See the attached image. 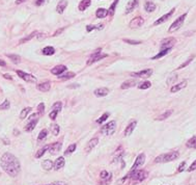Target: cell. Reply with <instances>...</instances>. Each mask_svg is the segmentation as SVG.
I'll return each instance as SVG.
<instances>
[{"label":"cell","instance_id":"obj_9","mask_svg":"<svg viewBox=\"0 0 196 185\" xmlns=\"http://www.w3.org/2000/svg\"><path fill=\"white\" fill-rule=\"evenodd\" d=\"M152 74V69H146V70H142L140 72H134L131 75L134 76V77H138V78H147L149 77Z\"/></svg>","mask_w":196,"mask_h":185},{"label":"cell","instance_id":"obj_2","mask_svg":"<svg viewBox=\"0 0 196 185\" xmlns=\"http://www.w3.org/2000/svg\"><path fill=\"white\" fill-rule=\"evenodd\" d=\"M178 156H180V153H178V151H172V152H169V153L162 154V155L158 156V157L155 159V162H157V163H164V162L173 161V160L178 159Z\"/></svg>","mask_w":196,"mask_h":185},{"label":"cell","instance_id":"obj_29","mask_svg":"<svg viewBox=\"0 0 196 185\" xmlns=\"http://www.w3.org/2000/svg\"><path fill=\"white\" fill-rule=\"evenodd\" d=\"M42 166L44 167V169H46V171H50V169H52V167L54 166V164L50 159H47V160H45V161H43Z\"/></svg>","mask_w":196,"mask_h":185},{"label":"cell","instance_id":"obj_59","mask_svg":"<svg viewBox=\"0 0 196 185\" xmlns=\"http://www.w3.org/2000/svg\"><path fill=\"white\" fill-rule=\"evenodd\" d=\"M25 1H27V0H17L16 4H21V3H23V2H25Z\"/></svg>","mask_w":196,"mask_h":185},{"label":"cell","instance_id":"obj_54","mask_svg":"<svg viewBox=\"0 0 196 185\" xmlns=\"http://www.w3.org/2000/svg\"><path fill=\"white\" fill-rule=\"evenodd\" d=\"M195 169H196V160L192 163V164H191V166L188 169V172H193V171H195Z\"/></svg>","mask_w":196,"mask_h":185},{"label":"cell","instance_id":"obj_43","mask_svg":"<svg viewBox=\"0 0 196 185\" xmlns=\"http://www.w3.org/2000/svg\"><path fill=\"white\" fill-rule=\"evenodd\" d=\"M152 86V83L149 81H144L142 82V83H140L138 85V88H140V90H146V88H149Z\"/></svg>","mask_w":196,"mask_h":185},{"label":"cell","instance_id":"obj_17","mask_svg":"<svg viewBox=\"0 0 196 185\" xmlns=\"http://www.w3.org/2000/svg\"><path fill=\"white\" fill-rule=\"evenodd\" d=\"M138 5V0H131L126 7V14H130L135 10V7Z\"/></svg>","mask_w":196,"mask_h":185},{"label":"cell","instance_id":"obj_7","mask_svg":"<svg viewBox=\"0 0 196 185\" xmlns=\"http://www.w3.org/2000/svg\"><path fill=\"white\" fill-rule=\"evenodd\" d=\"M16 72H17V74H18L19 77H20L21 79H23L24 81L30 82V83H36V78L34 77L33 75H31V74L25 73V72L20 71V70H17Z\"/></svg>","mask_w":196,"mask_h":185},{"label":"cell","instance_id":"obj_52","mask_svg":"<svg viewBox=\"0 0 196 185\" xmlns=\"http://www.w3.org/2000/svg\"><path fill=\"white\" fill-rule=\"evenodd\" d=\"M57 114H58V111H55V110H52L51 112H50L49 117L51 120H55L56 117H57Z\"/></svg>","mask_w":196,"mask_h":185},{"label":"cell","instance_id":"obj_61","mask_svg":"<svg viewBox=\"0 0 196 185\" xmlns=\"http://www.w3.org/2000/svg\"><path fill=\"white\" fill-rule=\"evenodd\" d=\"M14 132H15V133H16V134H15V135H18V133H19V132H18V130H15Z\"/></svg>","mask_w":196,"mask_h":185},{"label":"cell","instance_id":"obj_12","mask_svg":"<svg viewBox=\"0 0 196 185\" xmlns=\"http://www.w3.org/2000/svg\"><path fill=\"white\" fill-rule=\"evenodd\" d=\"M174 10H175V8H172V10H170L169 13H167L166 15H164V16H162L161 18H159L158 20L157 21H155V23H154V25L155 26H157V25H160V24H162V23H164L165 21H167L168 20L169 18H170L171 16L173 15V13H174Z\"/></svg>","mask_w":196,"mask_h":185},{"label":"cell","instance_id":"obj_53","mask_svg":"<svg viewBox=\"0 0 196 185\" xmlns=\"http://www.w3.org/2000/svg\"><path fill=\"white\" fill-rule=\"evenodd\" d=\"M185 166H186V161H183V162L180 164V166H178V171L180 172H180H183V171L185 169Z\"/></svg>","mask_w":196,"mask_h":185},{"label":"cell","instance_id":"obj_8","mask_svg":"<svg viewBox=\"0 0 196 185\" xmlns=\"http://www.w3.org/2000/svg\"><path fill=\"white\" fill-rule=\"evenodd\" d=\"M144 161H145V155H144V154L142 153V154H140V155H138V156H137V158H136V160H135L134 164H133L132 169H131V171L129 172V173H132V172L138 169V167H140L141 165L144 163Z\"/></svg>","mask_w":196,"mask_h":185},{"label":"cell","instance_id":"obj_10","mask_svg":"<svg viewBox=\"0 0 196 185\" xmlns=\"http://www.w3.org/2000/svg\"><path fill=\"white\" fill-rule=\"evenodd\" d=\"M176 40L174 38H167L161 42V49H167V48H172L175 44Z\"/></svg>","mask_w":196,"mask_h":185},{"label":"cell","instance_id":"obj_4","mask_svg":"<svg viewBox=\"0 0 196 185\" xmlns=\"http://www.w3.org/2000/svg\"><path fill=\"white\" fill-rule=\"evenodd\" d=\"M115 129H116V123L115 121H110L109 123H107L106 125H104L101 129V132L105 135H111L115 132Z\"/></svg>","mask_w":196,"mask_h":185},{"label":"cell","instance_id":"obj_41","mask_svg":"<svg viewBox=\"0 0 196 185\" xmlns=\"http://www.w3.org/2000/svg\"><path fill=\"white\" fill-rule=\"evenodd\" d=\"M47 134H48V131L47 129H43L42 131L40 132V134H38V141H43L44 139L47 137Z\"/></svg>","mask_w":196,"mask_h":185},{"label":"cell","instance_id":"obj_51","mask_svg":"<svg viewBox=\"0 0 196 185\" xmlns=\"http://www.w3.org/2000/svg\"><path fill=\"white\" fill-rule=\"evenodd\" d=\"M48 1H50V0H36V6L44 5V4L47 3Z\"/></svg>","mask_w":196,"mask_h":185},{"label":"cell","instance_id":"obj_48","mask_svg":"<svg viewBox=\"0 0 196 185\" xmlns=\"http://www.w3.org/2000/svg\"><path fill=\"white\" fill-rule=\"evenodd\" d=\"M194 57H195V56H194V55H192V56H191V57H190V58H189V59H188V60H187V62H184V64H182V65H180V67H178V70H180V69H183V68H185V67H186V66H188V65H189V64H190V62H192V60H193V58H194Z\"/></svg>","mask_w":196,"mask_h":185},{"label":"cell","instance_id":"obj_11","mask_svg":"<svg viewBox=\"0 0 196 185\" xmlns=\"http://www.w3.org/2000/svg\"><path fill=\"white\" fill-rule=\"evenodd\" d=\"M143 23H144V19H143L142 17H136V18H134L131 21L129 26L131 28H138V27H141V26L143 25Z\"/></svg>","mask_w":196,"mask_h":185},{"label":"cell","instance_id":"obj_28","mask_svg":"<svg viewBox=\"0 0 196 185\" xmlns=\"http://www.w3.org/2000/svg\"><path fill=\"white\" fill-rule=\"evenodd\" d=\"M43 54L44 55H53L55 53V49L51 46H48V47H45L44 49L42 50Z\"/></svg>","mask_w":196,"mask_h":185},{"label":"cell","instance_id":"obj_27","mask_svg":"<svg viewBox=\"0 0 196 185\" xmlns=\"http://www.w3.org/2000/svg\"><path fill=\"white\" fill-rule=\"evenodd\" d=\"M90 4H91V0H82L79 3V6H78V7H79V10L82 12V10H85L88 6H90Z\"/></svg>","mask_w":196,"mask_h":185},{"label":"cell","instance_id":"obj_36","mask_svg":"<svg viewBox=\"0 0 196 185\" xmlns=\"http://www.w3.org/2000/svg\"><path fill=\"white\" fill-rule=\"evenodd\" d=\"M117 3H118V0H114V2L110 5V7H109V10H108V14L110 15V16H113V15H114Z\"/></svg>","mask_w":196,"mask_h":185},{"label":"cell","instance_id":"obj_44","mask_svg":"<svg viewBox=\"0 0 196 185\" xmlns=\"http://www.w3.org/2000/svg\"><path fill=\"white\" fill-rule=\"evenodd\" d=\"M61 102H55V103L53 104V106H52V110H55V111H58L59 112L60 110H61Z\"/></svg>","mask_w":196,"mask_h":185},{"label":"cell","instance_id":"obj_46","mask_svg":"<svg viewBox=\"0 0 196 185\" xmlns=\"http://www.w3.org/2000/svg\"><path fill=\"white\" fill-rule=\"evenodd\" d=\"M110 176H111V175L108 173L107 171H102V172H101V175H100V177H101V179L106 180V182H107V178H109Z\"/></svg>","mask_w":196,"mask_h":185},{"label":"cell","instance_id":"obj_14","mask_svg":"<svg viewBox=\"0 0 196 185\" xmlns=\"http://www.w3.org/2000/svg\"><path fill=\"white\" fill-rule=\"evenodd\" d=\"M65 70H67V67L64 66V65H59V66L54 67V68L51 70V73L54 74V75L59 76V75H61V74L64 73Z\"/></svg>","mask_w":196,"mask_h":185},{"label":"cell","instance_id":"obj_13","mask_svg":"<svg viewBox=\"0 0 196 185\" xmlns=\"http://www.w3.org/2000/svg\"><path fill=\"white\" fill-rule=\"evenodd\" d=\"M99 143V138L98 137H95V138H92V139H90V140L87 143V145H86V147H85V151L88 153V152H90L91 150L93 149V148L95 147V146Z\"/></svg>","mask_w":196,"mask_h":185},{"label":"cell","instance_id":"obj_18","mask_svg":"<svg viewBox=\"0 0 196 185\" xmlns=\"http://www.w3.org/2000/svg\"><path fill=\"white\" fill-rule=\"evenodd\" d=\"M67 0H60L59 3L57 4V6H56V10H57L58 14H64V10L67 8Z\"/></svg>","mask_w":196,"mask_h":185},{"label":"cell","instance_id":"obj_34","mask_svg":"<svg viewBox=\"0 0 196 185\" xmlns=\"http://www.w3.org/2000/svg\"><path fill=\"white\" fill-rule=\"evenodd\" d=\"M103 28H104L103 24H100V25H87L86 26V31L90 32V31H92L93 29H103Z\"/></svg>","mask_w":196,"mask_h":185},{"label":"cell","instance_id":"obj_31","mask_svg":"<svg viewBox=\"0 0 196 185\" xmlns=\"http://www.w3.org/2000/svg\"><path fill=\"white\" fill-rule=\"evenodd\" d=\"M6 56H7L8 58H10V60H12L14 64H19V62H21V57L19 55H17V54H6Z\"/></svg>","mask_w":196,"mask_h":185},{"label":"cell","instance_id":"obj_22","mask_svg":"<svg viewBox=\"0 0 196 185\" xmlns=\"http://www.w3.org/2000/svg\"><path fill=\"white\" fill-rule=\"evenodd\" d=\"M187 80H184L183 82H180V83H178V84H175V85H173L172 88H171V90H170V92L171 93H176V92H178V91H180L182 88H186L187 86Z\"/></svg>","mask_w":196,"mask_h":185},{"label":"cell","instance_id":"obj_1","mask_svg":"<svg viewBox=\"0 0 196 185\" xmlns=\"http://www.w3.org/2000/svg\"><path fill=\"white\" fill-rule=\"evenodd\" d=\"M2 169L10 177H17L21 171V164L18 158L10 153H4L0 159Z\"/></svg>","mask_w":196,"mask_h":185},{"label":"cell","instance_id":"obj_6","mask_svg":"<svg viewBox=\"0 0 196 185\" xmlns=\"http://www.w3.org/2000/svg\"><path fill=\"white\" fill-rule=\"evenodd\" d=\"M38 114H33L31 117H30L29 122L27 123V125L25 126V131L26 132H31L32 130L36 128V124L38 122Z\"/></svg>","mask_w":196,"mask_h":185},{"label":"cell","instance_id":"obj_39","mask_svg":"<svg viewBox=\"0 0 196 185\" xmlns=\"http://www.w3.org/2000/svg\"><path fill=\"white\" fill-rule=\"evenodd\" d=\"M187 147L192 148V149H196V136H193L192 138H190L187 143Z\"/></svg>","mask_w":196,"mask_h":185},{"label":"cell","instance_id":"obj_26","mask_svg":"<svg viewBox=\"0 0 196 185\" xmlns=\"http://www.w3.org/2000/svg\"><path fill=\"white\" fill-rule=\"evenodd\" d=\"M108 15V10H106V8H98L97 12H95V16L98 17V18L100 19H103L105 18L106 16Z\"/></svg>","mask_w":196,"mask_h":185},{"label":"cell","instance_id":"obj_15","mask_svg":"<svg viewBox=\"0 0 196 185\" xmlns=\"http://www.w3.org/2000/svg\"><path fill=\"white\" fill-rule=\"evenodd\" d=\"M36 88H38V91H41V92H49L50 88H51V83H50L49 81H46V82H43V83L41 84H38L36 85Z\"/></svg>","mask_w":196,"mask_h":185},{"label":"cell","instance_id":"obj_57","mask_svg":"<svg viewBox=\"0 0 196 185\" xmlns=\"http://www.w3.org/2000/svg\"><path fill=\"white\" fill-rule=\"evenodd\" d=\"M3 77L5 78V79H10V80H12L13 79V77L10 75H8V74H3Z\"/></svg>","mask_w":196,"mask_h":185},{"label":"cell","instance_id":"obj_33","mask_svg":"<svg viewBox=\"0 0 196 185\" xmlns=\"http://www.w3.org/2000/svg\"><path fill=\"white\" fill-rule=\"evenodd\" d=\"M75 76H76V74L73 73V72H67V73L64 74V75H59L58 78H59V79L67 80V79H71V78H74Z\"/></svg>","mask_w":196,"mask_h":185},{"label":"cell","instance_id":"obj_19","mask_svg":"<svg viewBox=\"0 0 196 185\" xmlns=\"http://www.w3.org/2000/svg\"><path fill=\"white\" fill-rule=\"evenodd\" d=\"M144 10L147 13H152L156 10V4L152 1V0H146V2L144 3Z\"/></svg>","mask_w":196,"mask_h":185},{"label":"cell","instance_id":"obj_5","mask_svg":"<svg viewBox=\"0 0 196 185\" xmlns=\"http://www.w3.org/2000/svg\"><path fill=\"white\" fill-rule=\"evenodd\" d=\"M186 17H187V14H184V15H182L180 17H178V19H176L174 22L171 24V26L169 27V29H168V31L169 32H174V31H176L178 29H180V27H182V25L184 24V21H185V19H186Z\"/></svg>","mask_w":196,"mask_h":185},{"label":"cell","instance_id":"obj_49","mask_svg":"<svg viewBox=\"0 0 196 185\" xmlns=\"http://www.w3.org/2000/svg\"><path fill=\"white\" fill-rule=\"evenodd\" d=\"M124 42L127 43V44H130V45H139L141 44L140 41H134V40H128V39H126V40H124Z\"/></svg>","mask_w":196,"mask_h":185},{"label":"cell","instance_id":"obj_50","mask_svg":"<svg viewBox=\"0 0 196 185\" xmlns=\"http://www.w3.org/2000/svg\"><path fill=\"white\" fill-rule=\"evenodd\" d=\"M176 79H178V76H176V75L171 76V77H169L168 79H167V83H168V84H172L173 82L176 81Z\"/></svg>","mask_w":196,"mask_h":185},{"label":"cell","instance_id":"obj_42","mask_svg":"<svg viewBox=\"0 0 196 185\" xmlns=\"http://www.w3.org/2000/svg\"><path fill=\"white\" fill-rule=\"evenodd\" d=\"M10 103L8 100H4L3 103L0 104V110H6V109H10Z\"/></svg>","mask_w":196,"mask_h":185},{"label":"cell","instance_id":"obj_47","mask_svg":"<svg viewBox=\"0 0 196 185\" xmlns=\"http://www.w3.org/2000/svg\"><path fill=\"white\" fill-rule=\"evenodd\" d=\"M44 112H45V104H44V103L38 104V114H41V116H43Z\"/></svg>","mask_w":196,"mask_h":185},{"label":"cell","instance_id":"obj_20","mask_svg":"<svg viewBox=\"0 0 196 185\" xmlns=\"http://www.w3.org/2000/svg\"><path fill=\"white\" fill-rule=\"evenodd\" d=\"M61 143H54L52 145H50V152L51 154H56L61 150Z\"/></svg>","mask_w":196,"mask_h":185},{"label":"cell","instance_id":"obj_32","mask_svg":"<svg viewBox=\"0 0 196 185\" xmlns=\"http://www.w3.org/2000/svg\"><path fill=\"white\" fill-rule=\"evenodd\" d=\"M50 130H51L53 135H55V136L58 135V134H59V131H60L59 125H57V124H52L51 127H50Z\"/></svg>","mask_w":196,"mask_h":185},{"label":"cell","instance_id":"obj_37","mask_svg":"<svg viewBox=\"0 0 196 185\" xmlns=\"http://www.w3.org/2000/svg\"><path fill=\"white\" fill-rule=\"evenodd\" d=\"M171 114H172V110H167V111H165L164 114H162L161 116H159L156 120H158V121H163V120H165V119H167V117H170Z\"/></svg>","mask_w":196,"mask_h":185},{"label":"cell","instance_id":"obj_25","mask_svg":"<svg viewBox=\"0 0 196 185\" xmlns=\"http://www.w3.org/2000/svg\"><path fill=\"white\" fill-rule=\"evenodd\" d=\"M171 49H172V48H167V49H162L161 50L160 52H159L158 54H157V55H155L154 57H152V59H159V58H161V57H163V56H165L166 55V54H168L169 52L171 51Z\"/></svg>","mask_w":196,"mask_h":185},{"label":"cell","instance_id":"obj_58","mask_svg":"<svg viewBox=\"0 0 196 185\" xmlns=\"http://www.w3.org/2000/svg\"><path fill=\"white\" fill-rule=\"evenodd\" d=\"M5 66H6V62L3 59H0V67H5Z\"/></svg>","mask_w":196,"mask_h":185},{"label":"cell","instance_id":"obj_40","mask_svg":"<svg viewBox=\"0 0 196 185\" xmlns=\"http://www.w3.org/2000/svg\"><path fill=\"white\" fill-rule=\"evenodd\" d=\"M30 111H31V107H26V108H24V109L21 111V114H20V119H21V120H24L26 117H27V114H29Z\"/></svg>","mask_w":196,"mask_h":185},{"label":"cell","instance_id":"obj_24","mask_svg":"<svg viewBox=\"0 0 196 185\" xmlns=\"http://www.w3.org/2000/svg\"><path fill=\"white\" fill-rule=\"evenodd\" d=\"M136 84H137V81H135V80H127V81H125L123 84H121V90H127V88H130L135 86Z\"/></svg>","mask_w":196,"mask_h":185},{"label":"cell","instance_id":"obj_16","mask_svg":"<svg viewBox=\"0 0 196 185\" xmlns=\"http://www.w3.org/2000/svg\"><path fill=\"white\" fill-rule=\"evenodd\" d=\"M136 125H137V121H132L131 123L129 124V125L127 126V128H126V130H125V135L126 136H129L130 134H132V132L134 131V129H135V127H136Z\"/></svg>","mask_w":196,"mask_h":185},{"label":"cell","instance_id":"obj_23","mask_svg":"<svg viewBox=\"0 0 196 185\" xmlns=\"http://www.w3.org/2000/svg\"><path fill=\"white\" fill-rule=\"evenodd\" d=\"M64 163H65V161H64V157H58L57 159H56V161L54 162V169H60L61 167H64Z\"/></svg>","mask_w":196,"mask_h":185},{"label":"cell","instance_id":"obj_60","mask_svg":"<svg viewBox=\"0 0 196 185\" xmlns=\"http://www.w3.org/2000/svg\"><path fill=\"white\" fill-rule=\"evenodd\" d=\"M78 86H79V85L77 84V85H70L69 88H78Z\"/></svg>","mask_w":196,"mask_h":185},{"label":"cell","instance_id":"obj_21","mask_svg":"<svg viewBox=\"0 0 196 185\" xmlns=\"http://www.w3.org/2000/svg\"><path fill=\"white\" fill-rule=\"evenodd\" d=\"M97 97H105L109 94V90L106 88H97V90L93 92Z\"/></svg>","mask_w":196,"mask_h":185},{"label":"cell","instance_id":"obj_56","mask_svg":"<svg viewBox=\"0 0 196 185\" xmlns=\"http://www.w3.org/2000/svg\"><path fill=\"white\" fill-rule=\"evenodd\" d=\"M64 28H60V29H59V30H57V31H55V33H54V34H53V36H58V34H59V33H60V32H62V31H64Z\"/></svg>","mask_w":196,"mask_h":185},{"label":"cell","instance_id":"obj_38","mask_svg":"<svg viewBox=\"0 0 196 185\" xmlns=\"http://www.w3.org/2000/svg\"><path fill=\"white\" fill-rule=\"evenodd\" d=\"M76 147H77L76 143H72V145H70L69 148L64 151V155H70V154H72L76 150Z\"/></svg>","mask_w":196,"mask_h":185},{"label":"cell","instance_id":"obj_30","mask_svg":"<svg viewBox=\"0 0 196 185\" xmlns=\"http://www.w3.org/2000/svg\"><path fill=\"white\" fill-rule=\"evenodd\" d=\"M38 31H33L32 33H30L29 36H25V38H23L22 40H20V44H24V43H26V42H28V41H30L31 39H33L34 36H38Z\"/></svg>","mask_w":196,"mask_h":185},{"label":"cell","instance_id":"obj_45","mask_svg":"<svg viewBox=\"0 0 196 185\" xmlns=\"http://www.w3.org/2000/svg\"><path fill=\"white\" fill-rule=\"evenodd\" d=\"M109 116H110V114H109V112H105V114H104L103 116L100 117V119L97 120V123H98V124H102L103 122H105L106 120H107V117H108Z\"/></svg>","mask_w":196,"mask_h":185},{"label":"cell","instance_id":"obj_55","mask_svg":"<svg viewBox=\"0 0 196 185\" xmlns=\"http://www.w3.org/2000/svg\"><path fill=\"white\" fill-rule=\"evenodd\" d=\"M51 185H67V183L64 182H61V181H57V182H53Z\"/></svg>","mask_w":196,"mask_h":185},{"label":"cell","instance_id":"obj_3","mask_svg":"<svg viewBox=\"0 0 196 185\" xmlns=\"http://www.w3.org/2000/svg\"><path fill=\"white\" fill-rule=\"evenodd\" d=\"M105 57H107V54H102V49L101 48H99L98 50H95V53L91 54L89 59L87 60L86 65L87 66H90V65H92L93 62H99V60L103 59V58H105Z\"/></svg>","mask_w":196,"mask_h":185},{"label":"cell","instance_id":"obj_35","mask_svg":"<svg viewBox=\"0 0 196 185\" xmlns=\"http://www.w3.org/2000/svg\"><path fill=\"white\" fill-rule=\"evenodd\" d=\"M49 149H50V145H47V146H45V147H43L42 149H41L40 151H38V153L36 154V158H41L44 155V154L46 153V151H47V150H49Z\"/></svg>","mask_w":196,"mask_h":185}]
</instances>
